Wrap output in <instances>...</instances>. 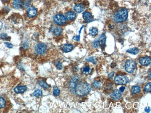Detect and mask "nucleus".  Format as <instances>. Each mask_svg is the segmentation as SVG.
<instances>
[{
	"label": "nucleus",
	"instance_id": "20e7f679",
	"mask_svg": "<svg viewBox=\"0 0 151 113\" xmlns=\"http://www.w3.org/2000/svg\"><path fill=\"white\" fill-rule=\"evenodd\" d=\"M79 78L77 76L73 77L69 81L68 86L70 91L73 93H76V86L78 84Z\"/></svg>",
	"mask_w": 151,
	"mask_h": 113
},
{
	"label": "nucleus",
	"instance_id": "39448f33",
	"mask_svg": "<svg viewBox=\"0 0 151 113\" xmlns=\"http://www.w3.org/2000/svg\"><path fill=\"white\" fill-rule=\"evenodd\" d=\"M136 67V63L133 60H128L125 64V70L129 73H132Z\"/></svg>",
	"mask_w": 151,
	"mask_h": 113
},
{
	"label": "nucleus",
	"instance_id": "bb28decb",
	"mask_svg": "<svg viewBox=\"0 0 151 113\" xmlns=\"http://www.w3.org/2000/svg\"><path fill=\"white\" fill-rule=\"evenodd\" d=\"M82 71L85 74H88L90 72V68L89 66H85L82 69Z\"/></svg>",
	"mask_w": 151,
	"mask_h": 113
},
{
	"label": "nucleus",
	"instance_id": "1a4fd4ad",
	"mask_svg": "<svg viewBox=\"0 0 151 113\" xmlns=\"http://www.w3.org/2000/svg\"><path fill=\"white\" fill-rule=\"evenodd\" d=\"M37 14V11L36 8L33 6L29 7L27 10V14L30 18H33L35 17Z\"/></svg>",
	"mask_w": 151,
	"mask_h": 113
},
{
	"label": "nucleus",
	"instance_id": "6e6552de",
	"mask_svg": "<svg viewBox=\"0 0 151 113\" xmlns=\"http://www.w3.org/2000/svg\"><path fill=\"white\" fill-rule=\"evenodd\" d=\"M128 81V78L123 75H118L114 78V82L117 85H126Z\"/></svg>",
	"mask_w": 151,
	"mask_h": 113
},
{
	"label": "nucleus",
	"instance_id": "2eb2a0df",
	"mask_svg": "<svg viewBox=\"0 0 151 113\" xmlns=\"http://www.w3.org/2000/svg\"><path fill=\"white\" fill-rule=\"evenodd\" d=\"M23 6V2L22 0H14L13 7L15 9H20Z\"/></svg>",
	"mask_w": 151,
	"mask_h": 113
},
{
	"label": "nucleus",
	"instance_id": "c85d7f7f",
	"mask_svg": "<svg viewBox=\"0 0 151 113\" xmlns=\"http://www.w3.org/2000/svg\"><path fill=\"white\" fill-rule=\"evenodd\" d=\"M31 4V1L30 0H26L23 2V6L24 8H27L29 7V5Z\"/></svg>",
	"mask_w": 151,
	"mask_h": 113
},
{
	"label": "nucleus",
	"instance_id": "4c0bfd02",
	"mask_svg": "<svg viewBox=\"0 0 151 113\" xmlns=\"http://www.w3.org/2000/svg\"><path fill=\"white\" fill-rule=\"evenodd\" d=\"M2 1H8V0H2Z\"/></svg>",
	"mask_w": 151,
	"mask_h": 113
},
{
	"label": "nucleus",
	"instance_id": "e433bc0d",
	"mask_svg": "<svg viewBox=\"0 0 151 113\" xmlns=\"http://www.w3.org/2000/svg\"><path fill=\"white\" fill-rule=\"evenodd\" d=\"M150 109L149 107H146L145 108V111L146 112H149L150 111Z\"/></svg>",
	"mask_w": 151,
	"mask_h": 113
},
{
	"label": "nucleus",
	"instance_id": "f03ea898",
	"mask_svg": "<svg viewBox=\"0 0 151 113\" xmlns=\"http://www.w3.org/2000/svg\"><path fill=\"white\" fill-rule=\"evenodd\" d=\"M128 17V12L126 8L119 9L113 15V21L115 22L121 23L125 21Z\"/></svg>",
	"mask_w": 151,
	"mask_h": 113
},
{
	"label": "nucleus",
	"instance_id": "9d476101",
	"mask_svg": "<svg viewBox=\"0 0 151 113\" xmlns=\"http://www.w3.org/2000/svg\"><path fill=\"white\" fill-rule=\"evenodd\" d=\"M151 58L148 56L142 57L139 60V63L144 66L149 65L151 63Z\"/></svg>",
	"mask_w": 151,
	"mask_h": 113
},
{
	"label": "nucleus",
	"instance_id": "4be33fe9",
	"mask_svg": "<svg viewBox=\"0 0 151 113\" xmlns=\"http://www.w3.org/2000/svg\"><path fill=\"white\" fill-rule=\"evenodd\" d=\"M86 60L87 61H88V62H91L93 64H96L98 62V60H97V57H94V56L90 57L87 58L86 59Z\"/></svg>",
	"mask_w": 151,
	"mask_h": 113
},
{
	"label": "nucleus",
	"instance_id": "72a5a7b5",
	"mask_svg": "<svg viewBox=\"0 0 151 113\" xmlns=\"http://www.w3.org/2000/svg\"><path fill=\"white\" fill-rule=\"evenodd\" d=\"M73 39V40H75L77 41H79L80 40V35H79L75 36V37H74V38Z\"/></svg>",
	"mask_w": 151,
	"mask_h": 113
},
{
	"label": "nucleus",
	"instance_id": "b1692460",
	"mask_svg": "<svg viewBox=\"0 0 151 113\" xmlns=\"http://www.w3.org/2000/svg\"><path fill=\"white\" fill-rule=\"evenodd\" d=\"M39 84L41 85V86L42 88H44V89H47L48 88H49V86L48 85H47L46 84V83L45 82H44L43 80H40L39 81Z\"/></svg>",
	"mask_w": 151,
	"mask_h": 113
},
{
	"label": "nucleus",
	"instance_id": "dca6fc26",
	"mask_svg": "<svg viewBox=\"0 0 151 113\" xmlns=\"http://www.w3.org/2000/svg\"><path fill=\"white\" fill-rule=\"evenodd\" d=\"M76 14L75 12H68L66 14V18L68 21H72L76 18Z\"/></svg>",
	"mask_w": 151,
	"mask_h": 113
},
{
	"label": "nucleus",
	"instance_id": "5701e85b",
	"mask_svg": "<svg viewBox=\"0 0 151 113\" xmlns=\"http://www.w3.org/2000/svg\"><path fill=\"white\" fill-rule=\"evenodd\" d=\"M6 104V101L5 99L2 97H0V109L5 107Z\"/></svg>",
	"mask_w": 151,
	"mask_h": 113
},
{
	"label": "nucleus",
	"instance_id": "2f4dec72",
	"mask_svg": "<svg viewBox=\"0 0 151 113\" xmlns=\"http://www.w3.org/2000/svg\"><path fill=\"white\" fill-rule=\"evenodd\" d=\"M4 44H5L6 46L8 48H12L13 47V45L11 43H10L8 42H5Z\"/></svg>",
	"mask_w": 151,
	"mask_h": 113
},
{
	"label": "nucleus",
	"instance_id": "f8f14e48",
	"mask_svg": "<svg viewBox=\"0 0 151 113\" xmlns=\"http://www.w3.org/2000/svg\"><path fill=\"white\" fill-rule=\"evenodd\" d=\"M111 97L114 100H119L122 96L121 92L119 90H115L111 95Z\"/></svg>",
	"mask_w": 151,
	"mask_h": 113
},
{
	"label": "nucleus",
	"instance_id": "c9c22d12",
	"mask_svg": "<svg viewBox=\"0 0 151 113\" xmlns=\"http://www.w3.org/2000/svg\"><path fill=\"white\" fill-rule=\"evenodd\" d=\"M114 74V72H111V73L109 75V78H112L113 77Z\"/></svg>",
	"mask_w": 151,
	"mask_h": 113
},
{
	"label": "nucleus",
	"instance_id": "412c9836",
	"mask_svg": "<svg viewBox=\"0 0 151 113\" xmlns=\"http://www.w3.org/2000/svg\"><path fill=\"white\" fill-rule=\"evenodd\" d=\"M127 51L128 53L133 54L134 55H136L139 53V50L137 48H132L128 49Z\"/></svg>",
	"mask_w": 151,
	"mask_h": 113
},
{
	"label": "nucleus",
	"instance_id": "aec40b11",
	"mask_svg": "<svg viewBox=\"0 0 151 113\" xmlns=\"http://www.w3.org/2000/svg\"><path fill=\"white\" fill-rule=\"evenodd\" d=\"M141 90L140 87L138 85L133 86L132 88V91L134 94H137L140 92Z\"/></svg>",
	"mask_w": 151,
	"mask_h": 113
},
{
	"label": "nucleus",
	"instance_id": "58836bf2",
	"mask_svg": "<svg viewBox=\"0 0 151 113\" xmlns=\"http://www.w3.org/2000/svg\"></svg>",
	"mask_w": 151,
	"mask_h": 113
},
{
	"label": "nucleus",
	"instance_id": "c756f323",
	"mask_svg": "<svg viewBox=\"0 0 151 113\" xmlns=\"http://www.w3.org/2000/svg\"><path fill=\"white\" fill-rule=\"evenodd\" d=\"M145 91L146 92H149L151 91V83H148L147 85H145Z\"/></svg>",
	"mask_w": 151,
	"mask_h": 113
},
{
	"label": "nucleus",
	"instance_id": "ddd939ff",
	"mask_svg": "<svg viewBox=\"0 0 151 113\" xmlns=\"http://www.w3.org/2000/svg\"><path fill=\"white\" fill-rule=\"evenodd\" d=\"M51 31L53 34L56 36H58L60 35L62 32V28L60 27H55V26L52 27Z\"/></svg>",
	"mask_w": 151,
	"mask_h": 113
},
{
	"label": "nucleus",
	"instance_id": "393cba45",
	"mask_svg": "<svg viewBox=\"0 0 151 113\" xmlns=\"http://www.w3.org/2000/svg\"><path fill=\"white\" fill-rule=\"evenodd\" d=\"M42 92L41 90L38 89L35 91V92L33 93V96L35 97H39L42 95Z\"/></svg>",
	"mask_w": 151,
	"mask_h": 113
},
{
	"label": "nucleus",
	"instance_id": "a878e982",
	"mask_svg": "<svg viewBox=\"0 0 151 113\" xmlns=\"http://www.w3.org/2000/svg\"><path fill=\"white\" fill-rule=\"evenodd\" d=\"M53 94L55 96H58L60 94V90L57 87L55 86L53 88Z\"/></svg>",
	"mask_w": 151,
	"mask_h": 113
},
{
	"label": "nucleus",
	"instance_id": "423d86ee",
	"mask_svg": "<svg viewBox=\"0 0 151 113\" xmlns=\"http://www.w3.org/2000/svg\"><path fill=\"white\" fill-rule=\"evenodd\" d=\"M53 21L58 26H62L66 23L67 19L63 15L59 14L54 16Z\"/></svg>",
	"mask_w": 151,
	"mask_h": 113
},
{
	"label": "nucleus",
	"instance_id": "6ab92c4d",
	"mask_svg": "<svg viewBox=\"0 0 151 113\" xmlns=\"http://www.w3.org/2000/svg\"><path fill=\"white\" fill-rule=\"evenodd\" d=\"M98 33V29L94 27H92L89 29V34L93 36H96Z\"/></svg>",
	"mask_w": 151,
	"mask_h": 113
},
{
	"label": "nucleus",
	"instance_id": "f3484780",
	"mask_svg": "<svg viewBox=\"0 0 151 113\" xmlns=\"http://www.w3.org/2000/svg\"><path fill=\"white\" fill-rule=\"evenodd\" d=\"M74 48V45L70 44H66L63 46L62 49L65 52H68L72 51Z\"/></svg>",
	"mask_w": 151,
	"mask_h": 113
},
{
	"label": "nucleus",
	"instance_id": "f704fd0d",
	"mask_svg": "<svg viewBox=\"0 0 151 113\" xmlns=\"http://www.w3.org/2000/svg\"><path fill=\"white\" fill-rule=\"evenodd\" d=\"M125 87H124V86H121L120 88V91L121 92H124V91L125 90Z\"/></svg>",
	"mask_w": 151,
	"mask_h": 113
},
{
	"label": "nucleus",
	"instance_id": "7ed1b4c3",
	"mask_svg": "<svg viewBox=\"0 0 151 113\" xmlns=\"http://www.w3.org/2000/svg\"><path fill=\"white\" fill-rule=\"evenodd\" d=\"M106 40V37L105 35L104 34H101L97 40L93 42L92 43L93 47L94 48H103L105 45Z\"/></svg>",
	"mask_w": 151,
	"mask_h": 113
},
{
	"label": "nucleus",
	"instance_id": "a211bd4d",
	"mask_svg": "<svg viewBox=\"0 0 151 113\" xmlns=\"http://www.w3.org/2000/svg\"><path fill=\"white\" fill-rule=\"evenodd\" d=\"M27 90V87L25 86H21L16 87L14 91L16 93H22Z\"/></svg>",
	"mask_w": 151,
	"mask_h": 113
},
{
	"label": "nucleus",
	"instance_id": "473e14b6",
	"mask_svg": "<svg viewBox=\"0 0 151 113\" xmlns=\"http://www.w3.org/2000/svg\"><path fill=\"white\" fill-rule=\"evenodd\" d=\"M8 35L5 33H2L0 34V37L3 39H6V38H8Z\"/></svg>",
	"mask_w": 151,
	"mask_h": 113
},
{
	"label": "nucleus",
	"instance_id": "0eeeda50",
	"mask_svg": "<svg viewBox=\"0 0 151 113\" xmlns=\"http://www.w3.org/2000/svg\"><path fill=\"white\" fill-rule=\"evenodd\" d=\"M35 49L36 53L39 55H43L46 51V45L42 43H38L35 45Z\"/></svg>",
	"mask_w": 151,
	"mask_h": 113
},
{
	"label": "nucleus",
	"instance_id": "f257e3e1",
	"mask_svg": "<svg viewBox=\"0 0 151 113\" xmlns=\"http://www.w3.org/2000/svg\"><path fill=\"white\" fill-rule=\"evenodd\" d=\"M91 90V86L85 81H81L78 84L76 89V93L78 96H83L87 94Z\"/></svg>",
	"mask_w": 151,
	"mask_h": 113
},
{
	"label": "nucleus",
	"instance_id": "7c9ffc66",
	"mask_svg": "<svg viewBox=\"0 0 151 113\" xmlns=\"http://www.w3.org/2000/svg\"><path fill=\"white\" fill-rule=\"evenodd\" d=\"M55 65L58 70H61L62 68V64L60 62H58L56 63L55 64Z\"/></svg>",
	"mask_w": 151,
	"mask_h": 113
},
{
	"label": "nucleus",
	"instance_id": "9b49d317",
	"mask_svg": "<svg viewBox=\"0 0 151 113\" xmlns=\"http://www.w3.org/2000/svg\"><path fill=\"white\" fill-rule=\"evenodd\" d=\"M84 20L87 23L91 22L93 20V17L92 14L88 12H85L83 14Z\"/></svg>",
	"mask_w": 151,
	"mask_h": 113
},
{
	"label": "nucleus",
	"instance_id": "cd10ccee",
	"mask_svg": "<svg viewBox=\"0 0 151 113\" xmlns=\"http://www.w3.org/2000/svg\"><path fill=\"white\" fill-rule=\"evenodd\" d=\"M101 83L100 82H99L98 81H94L93 83V86L94 88L96 89L100 88L101 86Z\"/></svg>",
	"mask_w": 151,
	"mask_h": 113
},
{
	"label": "nucleus",
	"instance_id": "4468645a",
	"mask_svg": "<svg viewBox=\"0 0 151 113\" xmlns=\"http://www.w3.org/2000/svg\"><path fill=\"white\" fill-rule=\"evenodd\" d=\"M85 6L83 3H78L76 4L74 7V10L77 13H80L84 10Z\"/></svg>",
	"mask_w": 151,
	"mask_h": 113
}]
</instances>
